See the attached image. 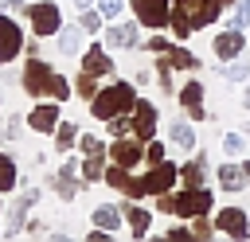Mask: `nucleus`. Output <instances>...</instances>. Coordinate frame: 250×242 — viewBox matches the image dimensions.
Segmentation results:
<instances>
[{"mask_svg":"<svg viewBox=\"0 0 250 242\" xmlns=\"http://www.w3.org/2000/svg\"><path fill=\"white\" fill-rule=\"evenodd\" d=\"M219 4L215 0H172V31L176 39H188L195 27H207L219 20Z\"/></svg>","mask_w":250,"mask_h":242,"instance_id":"obj_1","label":"nucleus"},{"mask_svg":"<svg viewBox=\"0 0 250 242\" xmlns=\"http://www.w3.org/2000/svg\"><path fill=\"white\" fill-rule=\"evenodd\" d=\"M137 105V90L129 86V82H113V86H105V90H98L94 98H90V113L98 117V121H109V117H117V113H129Z\"/></svg>","mask_w":250,"mask_h":242,"instance_id":"obj_2","label":"nucleus"},{"mask_svg":"<svg viewBox=\"0 0 250 242\" xmlns=\"http://www.w3.org/2000/svg\"><path fill=\"white\" fill-rule=\"evenodd\" d=\"M156 207H160V211H172V215H180V219H195V215H207V211H211V191L199 183V187H188V191H180V195H160Z\"/></svg>","mask_w":250,"mask_h":242,"instance_id":"obj_3","label":"nucleus"},{"mask_svg":"<svg viewBox=\"0 0 250 242\" xmlns=\"http://www.w3.org/2000/svg\"><path fill=\"white\" fill-rule=\"evenodd\" d=\"M176 180H180V168L168 164V160H160V164H152V168L133 183V199H141V195H164V191H172Z\"/></svg>","mask_w":250,"mask_h":242,"instance_id":"obj_4","label":"nucleus"},{"mask_svg":"<svg viewBox=\"0 0 250 242\" xmlns=\"http://www.w3.org/2000/svg\"><path fill=\"white\" fill-rule=\"evenodd\" d=\"M23 90L31 94V98H51V82H55V70L43 62V59H27V66H23Z\"/></svg>","mask_w":250,"mask_h":242,"instance_id":"obj_5","label":"nucleus"},{"mask_svg":"<svg viewBox=\"0 0 250 242\" xmlns=\"http://www.w3.org/2000/svg\"><path fill=\"white\" fill-rule=\"evenodd\" d=\"M27 16H31V31H35V35H59V27H62V12H59V4H51V0L27 4Z\"/></svg>","mask_w":250,"mask_h":242,"instance_id":"obj_6","label":"nucleus"},{"mask_svg":"<svg viewBox=\"0 0 250 242\" xmlns=\"http://www.w3.org/2000/svg\"><path fill=\"white\" fill-rule=\"evenodd\" d=\"M133 12H137V20L148 23V27L172 23V0H133Z\"/></svg>","mask_w":250,"mask_h":242,"instance_id":"obj_7","label":"nucleus"},{"mask_svg":"<svg viewBox=\"0 0 250 242\" xmlns=\"http://www.w3.org/2000/svg\"><path fill=\"white\" fill-rule=\"evenodd\" d=\"M20 47H23L20 23H16L12 16H0V66H4V62H12V59L20 55Z\"/></svg>","mask_w":250,"mask_h":242,"instance_id":"obj_8","label":"nucleus"},{"mask_svg":"<svg viewBox=\"0 0 250 242\" xmlns=\"http://www.w3.org/2000/svg\"><path fill=\"white\" fill-rule=\"evenodd\" d=\"M133 133L141 141H152V133H156V105L145 98H137V105H133Z\"/></svg>","mask_w":250,"mask_h":242,"instance_id":"obj_9","label":"nucleus"},{"mask_svg":"<svg viewBox=\"0 0 250 242\" xmlns=\"http://www.w3.org/2000/svg\"><path fill=\"white\" fill-rule=\"evenodd\" d=\"M27 125H31V133H55V129H59V105H55V101L35 105V109L27 113Z\"/></svg>","mask_w":250,"mask_h":242,"instance_id":"obj_10","label":"nucleus"},{"mask_svg":"<svg viewBox=\"0 0 250 242\" xmlns=\"http://www.w3.org/2000/svg\"><path fill=\"white\" fill-rule=\"evenodd\" d=\"M215 222H219V230L230 234V238H246V234H250V226H246V211H238V207H223Z\"/></svg>","mask_w":250,"mask_h":242,"instance_id":"obj_11","label":"nucleus"},{"mask_svg":"<svg viewBox=\"0 0 250 242\" xmlns=\"http://www.w3.org/2000/svg\"><path fill=\"white\" fill-rule=\"evenodd\" d=\"M242 27H227L223 35H215V55L223 59V62H230V59H238V51H242Z\"/></svg>","mask_w":250,"mask_h":242,"instance_id":"obj_12","label":"nucleus"},{"mask_svg":"<svg viewBox=\"0 0 250 242\" xmlns=\"http://www.w3.org/2000/svg\"><path fill=\"white\" fill-rule=\"evenodd\" d=\"M141 137L137 141H125V137H117L113 141V148H109V160H117V164H125V168H137L141 164Z\"/></svg>","mask_w":250,"mask_h":242,"instance_id":"obj_13","label":"nucleus"},{"mask_svg":"<svg viewBox=\"0 0 250 242\" xmlns=\"http://www.w3.org/2000/svg\"><path fill=\"white\" fill-rule=\"evenodd\" d=\"M105 47H113V51L137 47V23H113V27L105 31Z\"/></svg>","mask_w":250,"mask_h":242,"instance_id":"obj_14","label":"nucleus"},{"mask_svg":"<svg viewBox=\"0 0 250 242\" xmlns=\"http://www.w3.org/2000/svg\"><path fill=\"white\" fill-rule=\"evenodd\" d=\"M82 70H90V74H109L113 70V62H109V55H105V47H86L82 51Z\"/></svg>","mask_w":250,"mask_h":242,"instance_id":"obj_15","label":"nucleus"},{"mask_svg":"<svg viewBox=\"0 0 250 242\" xmlns=\"http://www.w3.org/2000/svg\"><path fill=\"white\" fill-rule=\"evenodd\" d=\"M35 199H39V191L31 187V191H23V195H20L16 203H12V211H8V222H12V234H16V230H20L23 222H27V207H31Z\"/></svg>","mask_w":250,"mask_h":242,"instance_id":"obj_16","label":"nucleus"},{"mask_svg":"<svg viewBox=\"0 0 250 242\" xmlns=\"http://www.w3.org/2000/svg\"><path fill=\"white\" fill-rule=\"evenodd\" d=\"M74 176H78V160H66V164H62V172H59V180H55V187H59V195H62V199H74V195H78Z\"/></svg>","mask_w":250,"mask_h":242,"instance_id":"obj_17","label":"nucleus"},{"mask_svg":"<svg viewBox=\"0 0 250 242\" xmlns=\"http://www.w3.org/2000/svg\"><path fill=\"white\" fill-rule=\"evenodd\" d=\"M82 31H86L82 23L78 27H59V51L62 55H78L82 51Z\"/></svg>","mask_w":250,"mask_h":242,"instance_id":"obj_18","label":"nucleus"},{"mask_svg":"<svg viewBox=\"0 0 250 242\" xmlns=\"http://www.w3.org/2000/svg\"><path fill=\"white\" fill-rule=\"evenodd\" d=\"M105 183L109 187H117V191H125V195H133V176H129V168L125 164H113V168H105Z\"/></svg>","mask_w":250,"mask_h":242,"instance_id":"obj_19","label":"nucleus"},{"mask_svg":"<svg viewBox=\"0 0 250 242\" xmlns=\"http://www.w3.org/2000/svg\"><path fill=\"white\" fill-rule=\"evenodd\" d=\"M199 98H203V86H199V82H188V86L180 90V101L188 105L191 117H203V101H199Z\"/></svg>","mask_w":250,"mask_h":242,"instance_id":"obj_20","label":"nucleus"},{"mask_svg":"<svg viewBox=\"0 0 250 242\" xmlns=\"http://www.w3.org/2000/svg\"><path fill=\"white\" fill-rule=\"evenodd\" d=\"M219 183H223V191H242L246 172H242V168H234V164H223V168H219Z\"/></svg>","mask_w":250,"mask_h":242,"instance_id":"obj_21","label":"nucleus"},{"mask_svg":"<svg viewBox=\"0 0 250 242\" xmlns=\"http://www.w3.org/2000/svg\"><path fill=\"white\" fill-rule=\"evenodd\" d=\"M180 180H184L188 187H199V183L207 180V164H203V160H191V164H184V168H180Z\"/></svg>","mask_w":250,"mask_h":242,"instance_id":"obj_22","label":"nucleus"},{"mask_svg":"<svg viewBox=\"0 0 250 242\" xmlns=\"http://www.w3.org/2000/svg\"><path fill=\"white\" fill-rule=\"evenodd\" d=\"M94 222H98L102 230L113 234V230L121 226V211H117V207H98V211H94Z\"/></svg>","mask_w":250,"mask_h":242,"instance_id":"obj_23","label":"nucleus"},{"mask_svg":"<svg viewBox=\"0 0 250 242\" xmlns=\"http://www.w3.org/2000/svg\"><path fill=\"white\" fill-rule=\"evenodd\" d=\"M125 219H129V230L141 238V234H148V222H152V215L148 211H141V207H129L125 211Z\"/></svg>","mask_w":250,"mask_h":242,"instance_id":"obj_24","label":"nucleus"},{"mask_svg":"<svg viewBox=\"0 0 250 242\" xmlns=\"http://www.w3.org/2000/svg\"><path fill=\"white\" fill-rule=\"evenodd\" d=\"M172 144H176V148H184V152L195 144V133H191V125H188V121H176V125H172Z\"/></svg>","mask_w":250,"mask_h":242,"instance_id":"obj_25","label":"nucleus"},{"mask_svg":"<svg viewBox=\"0 0 250 242\" xmlns=\"http://www.w3.org/2000/svg\"><path fill=\"white\" fill-rule=\"evenodd\" d=\"M78 125H70V121H62L59 129H55V148L59 152H66V148H74V141H78V133H74Z\"/></svg>","mask_w":250,"mask_h":242,"instance_id":"obj_26","label":"nucleus"},{"mask_svg":"<svg viewBox=\"0 0 250 242\" xmlns=\"http://www.w3.org/2000/svg\"><path fill=\"white\" fill-rule=\"evenodd\" d=\"M16 187V160L0 152V191H12Z\"/></svg>","mask_w":250,"mask_h":242,"instance_id":"obj_27","label":"nucleus"},{"mask_svg":"<svg viewBox=\"0 0 250 242\" xmlns=\"http://www.w3.org/2000/svg\"><path fill=\"white\" fill-rule=\"evenodd\" d=\"M223 74H227L230 82H246V78H250V62H246V59H230V62L223 66Z\"/></svg>","mask_w":250,"mask_h":242,"instance_id":"obj_28","label":"nucleus"},{"mask_svg":"<svg viewBox=\"0 0 250 242\" xmlns=\"http://www.w3.org/2000/svg\"><path fill=\"white\" fill-rule=\"evenodd\" d=\"M102 160H105V156H86V160H82V176H86V180H105Z\"/></svg>","mask_w":250,"mask_h":242,"instance_id":"obj_29","label":"nucleus"},{"mask_svg":"<svg viewBox=\"0 0 250 242\" xmlns=\"http://www.w3.org/2000/svg\"><path fill=\"white\" fill-rule=\"evenodd\" d=\"M94 78H98V74H90V70H82V74L74 78V90H78L82 98H94V94H98V86H94Z\"/></svg>","mask_w":250,"mask_h":242,"instance_id":"obj_30","label":"nucleus"},{"mask_svg":"<svg viewBox=\"0 0 250 242\" xmlns=\"http://www.w3.org/2000/svg\"><path fill=\"white\" fill-rule=\"evenodd\" d=\"M78 148L86 152V156H105V144L94 137V133H86V137H78Z\"/></svg>","mask_w":250,"mask_h":242,"instance_id":"obj_31","label":"nucleus"},{"mask_svg":"<svg viewBox=\"0 0 250 242\" xmlns=\"http://www.w3.org/2000/svg\"><path fill=\"white\" fill-rule=\"evenodd\" d=\"M250 23V0H234V16H230V27H246Z\"/></svg>","mask_w":250,"mask_h":242,"instance_id":"obj_32","label":"nucleus"},{"mask_svg":"<svg viewBox=\"0 0 250 242\" xmlns=\"http://www.w3.org/2000/svg\"><path fill=\"white\" fill-rule=\"evenodd\" d=\"M51 98H55V101H66V98H70V82H66L62 74H55V82H51Z\"/></svg>","mask_w":250,"mask_h":242,"instance_id":"obj_33","label":"nucleus"},{"mask_svg":"<svg viewBox=\"0 0 250 242\" xmlns=\"http://www.w3.org/2000/svg\"><path fill=\"white\" fill-rule=\"evenodd\" d=\"M109 133H113V137H125V133H133V121H129L125 113H117V117H109Z\"/></svg>","mask_w":250,"mask_h":242,"instance_id":"obj_34","label":"nucleus"},{"mask_svg":"<svg viewBox=\"0 0 250 242\" xmlns=\"http://www.w3.org/2000/svg\"><path fill=\"white\" fill-rule=\"evenodd\" d=\"M102 20H105L102 12H90V8H82V20H78V23H82L86 31H98V27H102Z\"/></svg>","mask_w":250,"mask_h":242,"instance_id":"obj_35","label":"nucleus"},{"mask_svg":"<svg viewBox=\"0 0 250 242\" xmlns=\"http://www.w3.org/2000/svg\"><path fill=\"white\" fill-rule=\"evenodd\" d=\"M121 8H125V0H98V12H102L105 20H113Z\"/></svg>","mask_w":250,"mask_h":242,"instance_id":"obj_36","label":"nucleus"},{"mask_svg":"<svg viewBox=\"0 0 250 242\" xmlns=\"http://www.w3.org/2000/svg\"><path fill=\"white\" fill-rule=\"evenodd\" d=\"M145 156H148V164H160V160H164V144H160V141H148Z\"/></svg>","mask_w":250,"mask_h":242,"instance_id":"obj_37","label":"nucleus"},{"mask_svg":"<svg viewBox=\"0 0 250 242\" xmlns=\"http://www.w3.org/2000/svg\"><path fill=\"white\" fill-rule=\"evenodd\" d=\"M191 230H195V238H211V234H215V226H211L203 215H195V226H191Z\"/></svg>","mask_w":250,"mask_h":242,"instance_id":"obj_38","label":"nucleus"},{"mask_svg":"<svg viewBox=\"0 0 250 242\" xmlns=\"http://www.w3.org/2000/svg\"><path fill=\"white\" fill-rule=\"evenodd\" d=\"M223 148H227L230 156H238V152H242V137H234V133H230V137H223Z\"/></svg>","mask_w":250,"mask_h":242,"instance_id":"obj_39","label":"nucleus"},{"mask_svg":"<svg viewBox=\"0 0 250 242\" xmlns=\"http://www.w3.org/2000/svg\"><path fill=\"white\" fill-rule=\"evenodd\" d=\"M148 51H160V55H164V51H168V39H160V35L148 39Z\"/></svg>","mask_w":250,"mask_h":242,"instance_id":"obj_40","label":"nucleus"},{"mask_svg":"<svg viewBox=\"0 0 250 242\" xmlns=\"http://www.w3.org/2000/svg\"><path fill=\"white\" fill-rule=\"evenodd\" d=\"M0 4H4L8 12H27V4H23V0H0Z\"/></svg>","mask_w":250,"mask_h":242,"instance_id":"obj_41","label":"nucleus"},{"mask_svg":"<svg viewBox=\"0 0 250 242\" xmlns=\"http://www.w3.org/2000/svg\"><path fill=\"white\" fill-rule=\"evenodd\" d=\"M168 238H195V230H184V226H176V230H168Z\"/></svg>","mask_w":250,"mask_h":242,"instance_id":"obj_42","label":"nucleus"},{"mask_svg":"<svg viewBox=\"0 0 250 242\" xmlns=\"http://www.w3.org/2000/svg\"><path fill=\"white\" fill-rule=\"evenodd\" d=\"M90 4H98V0H74V8H90Z\"/></svg>","mask_w":250,"mask_h":242,"instance_id":"obj_43","label":"nucleus"},{"mask_svg":"<svg viewBox=\"0 0 250 242\" xmlns=\"http://www.w3.org/2000/svg\"><path fill=\"white\" fill-rule=\"evenodd\" d=\"M215 4H219V8H227V4H234V0H215Z\"/></svg>","mask_w":250,"mask_h":242,"instance_id":"obj_44","label":"nucleus"},{"mask_svg":"<svg viewBox=\"0 0 250 242\" xmlns=\"http://www.w3.org/2000/svg\"><path fill=\"white\" fill-rule=\"evenodd\" d=\"M246 109H250V86H246Z\"/></svg>","mask_w":250,"mask_h":242,"instance_id":"obj_45","label":"nucleus"},{"mask_svg":"<svg viewBox=\"0 0 250 242\" xmlns=\"http://www.w3.org/2000/svg\"><path fill=\"white\" fill-rule=\"evenodd\" d=\"M242 172H246V176H250V164H246V168H242Z\"/></svg>","mask_w":250,"mask_h":242,"instance_id":"obj_46","label":"nucleus"},{"mask_svg":"<svg viewBox=\"0 0 250 242\" xmlns=\"http://www.w3.org/2000/svg\"><path fill=\"white\" fill-rule=\"evenodd\" d=\"M0 195H4V191H0Z\"/></svg>","mask_w":250,"mask_h":242,"instance_id":"obj_47","label":"nucleus"}]
</instances>
